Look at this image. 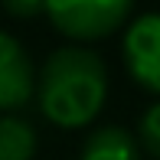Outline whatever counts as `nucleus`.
I'll list each match as a JSON object with an SVG mask.
<instances>
[{"label":"nucleus","mask_w":160,"mask_h":160,"mask_svg":"<svg viewBox=\"0 0 160 160\" xmlns=\"http://www.w3.org/2000/svg\"><path fill=\"white\" fill-rule=\"evenodd\" d=\"M36 128L26 118L13 114H0V160H33L36 157Z\"/></svg>","instance_id":"423d86ee"},{"label":"nucleus","mask_w":160,"mask_h":160,"mask_svg":"<svg viewBox=\"0 0 160 160\" xmlns=\"http://www.w3.org/2000/svg\"><path fill=\"white\" fill-rule=\"evenodd\" d=\"M36 92V72L30 52L17 36L0 30V114H13Z\"/></svg>","instance_id":"20e7f679"},{"label":"nucleus","mask_w":160,"mask_h":160,"mask_svg":"<svg viewBox=\"0 0 160 160\" xmlns=\"http://www.w3.org/2000/svg\"><path fill=\"white\" fill-rule=\"evenodd\" d=\"M0 7H3L13 20H30V17L46 13V0H0Z\"/></svg>","instance_id":"6e6552de"},{"label":"nucleus","mask_w":160,"mask_h":160,"mask_svg":"<svg viewBox=\"0 0 160 160\" xmlns=\"http://www.w3.org/2000/svg\"><path fill=\"white\" fill-rule=\"evenodd\" d=\"M134 0H46V17L62 36L92 42L131 23Z\"/></svg>","instance_id":"f03ea898"},{"label":"nucleus","mask_w":160,"mask_h":160,"mask_svg":"<svg viewBox=\"0 0 160 160\" xmlns=\"http://www.w3.org/2000/svg\"><path fill=\"white\" fill-rule=\"evenodd\" d=\"M82 160H137V141L128 128L105 124L85 137Z\"/></svg>","instance_id":"39448f33"},{"label":"nucleus","mask_w":160,"mask_h":160,"mask_svg":"<svg viewBox=\"0 0 160 160\" xmlns=\"http://www.w3.org/2000/svg\"><path fill=\"white\" fill-rule=\"evenodd\" d=\"M137 137H141V144L147 147V154L160 160V101H154V105L141 114Z\"/></svg>","instance_id":"0eeeda50"},{"label":"nucleus","mask_w":160,"mask_h":160,"mask_svg":"<svg viewBox=\"0 0 160 160\" xmlns=\"http://www.w3.org/2000/svg\"><path fill=\"white\" fill-rule=\"evenodd\" d=\"M36 101L56 128H85L101 114L108 98V69L98 52L85 46H62L49 52L36 78Z\"/></svg>","instance_id":"f257e3e1"},{"label":"nucleus","mask_w":160,"mask_h":160,"mask_svg":"<svg viewBox=\"0 0 160 160\" xmlns=\"http://www.w3.org/2000/svg\"><path fill=\"white\" fill-rule=\"evenodd\" d=\"M128 75L141 88L160 95V13H141L128 23L121 42Z\"/></svg>","instance_id":"7ed1b4c3"}]
</instances>
